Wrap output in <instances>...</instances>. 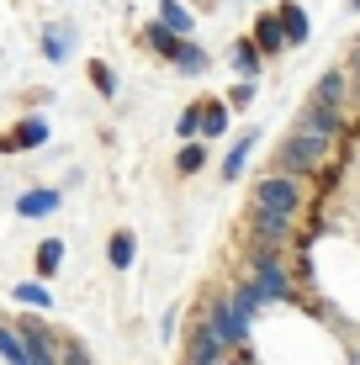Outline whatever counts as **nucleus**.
Here are the masks:
<instances>
[{
    "label": "nucleus",
    "mask_w": 360,
    "mask_h": 365,
    "mask_svg": "<svg viewBox=\"0 0 360 365\" xmlns=\"http://www.w3.org/2000/svg\"><path fill=\"white\" fill-rule=\"evenodd\" d=\"M329 154H334V138L297 122V133L287 138V148H281V175H307V170L324 165Z\"/></svg>",
    "instance_id": "1"
},
{
    "label": "nucleus",
    "mask_w": 360,
    "mask_h": 365,
    "mask_svg": "<svg viewBox=\"0 0 360 365\" xmlns=\"http://www.w3.org/2000/svg\"><path fill=\"white\" fill-rule=\"evenodd\" d=\"M302 207V185H297V175H270V180L254 185V212H292Z\"/></svg>",
    "instance_id": "2"
},
{
    "label": "nucleus",
    "mask_w": 360,
    "mask_h": 365,
    "mask_svg": "<svg viewBox=\"0 0 360 365\" xmlns=\"http://www.w3.org/2000/svg\"><path fill=\"white\" fill-rule=\"evenodd\" d=\"M254 286H259V297H292L287 265H281V259H270L265 249H254Z\"/></svg>",
    "instance_id": "3"
},
{
    "label": "nucleus",
    "mask_w": 360,
    "mask_h": 365,
    "mask_svg": "<svg viewBox=\"0 0 360 365\" xmlns=\"http://www.w3.org/2000/svg\"><path fill=\"white\" fill-rule=\"evenodd\" d=\"M344 96H350V69H329V74H318V85H313V106L339 111V106H344Z\"/></svg>",
    "instance_id": "4"
},
{
    "label": "nucleus",
    "mask_w": 360,
    "mask_h": 365,
    "mask_svg": "<svg viewBox=\"0 0 360 365\" xmlns=\"http://www.w3.org/2000/svg\"><path fill=\"white\" fill-rule=\"evenodd\" d=\"M222 349H228V339H222L212 323H196L191 329V365H217Z\"/></svg>",
    "instance_id": "5"
},
{
    "label": "nucleus",
    "mask_w": 360,
    "mask_h": 365,
    "mask_svg": "<svg viewBox=\"0 0 360 365\" xmlns=\"http://www.w3.org/2000/svg\"><path fill=\"white\" fill-rule=\"evenodd\" d=\"M207 323H212V329L228 339V344H244V339H250V323L233 312V302H217V307H207Z\"/></svg>",
    "instance_id": "6"
},
{
    "label": "nucleus",
    "mask_w": 360,
    "mask_h": 365,
    "mask_svg": "<svg viewBox=\"0 0 360 365\" xmlns=\"http://www.w3.org/2000/svg\"><path fill=\"white\" fill-rule=\"evenodd\" d=\"M43 138H48V122H43V117H27L16 133L0 138V154H21V148H37Z\"/></svg>",
    "instance_id": "7"
},
{
    "label": "nucleus",
    "mask_w": 360,
    "mask_h": 365,
    "mask_svg": "<svg viewBox=\"0 0 360 365\" xmlns=\"http://www.w3.org/2000/svg\"><path fill=\"white\" fill-rule=\"evenodd\" d=\"M281 238H292V217L287 212H254V244H281Z\"/></svg>",
    "instance_id": "8"
},
{
    "label": "nucleus",
    "mask_w": 360,
    "mask_h": 365,
    "mask_svg": "<svg viewBox=\"0 0 360 365\" xmlns=\"http://www.w3.org/2000/svg\"><path fill=\"white\" fill-rule=\"evenodd\" d=\"M21 339H27V355H32V365H58V355H53V339L43 334V323H21Z\"/></svg>",
    "instance_id": "9"
},
{
    "label": "nucleus",
    "mask_w": 360,
    "mask_h": 365,
    "mask_svg": "<svg viewBox=\"0 0 360 365\" xmlns=\"http://www.w3.org/2000/svg\"><path fill=\"white\" fill-rule=\"evenodd\" d=\"M159 27H170L175 37H185V43H191V27H196V16L180 6V0H159Z\"/></svg>",
    "instance_id": "10"
},
{
    "label": "nucleus",
    "mask_w": 360,
    "mask_h": 365,
    "mask_svg": "<svg viewBox=\"0 0 360 365\" xmlns=\"http://www.w3.org/2000/svg\"><path fill=\"white\" fill-rule=\"evenodd\" d=\"M281 37H287V48H302L307 43V11L302 6H281Z\"/></svg>",
    "instance_id": "11"
},
{
    "label": "nucleus",
    "mask_w": 360,
    "mask_h": 365,
    "mask_svg": "<svg viewBox=\"0 0 360 365\" xmlns=\"http://www.w3.org/2000/svg\"><path fill=\"white\" fill-rule=\"evenodd\" d=\"M254 37H259V48H265V53H281V48H287V37H281V16H276V11L254 21Z\"/></svg>",
    "instance_id": "12"
},
{
    "label": "nucleus",
    "mask_w": 360,
    "mask_h": 365,
    "mask_svg": "<svg viewBox=\"0 0 360 365\" xmlns=\"http://www.w3.org/2000/svg\"><path fill=\"white\" fill-rule=\"evenodd\" d=\"M53 207H58V191H27V196L16 201V212H21V217H48Z\"/></svg>",
    "instance_id": "13"
},
{
    "label": "nucleus",
    "mask_w": 360,
    "mask_h": 365,
    "mask_svg": "<svg viewBox=\"0 0 360 365\" xmlns=\"http://www.w3.org/2000/svg\"><path fill=\"white\" fill-rule=\"evenodd\" d=\"M233 74H239L244 85L259 74V48H254V43H239V48H233Z\"/></svg>",
    "instance_id": "14"
},
{
    "label": "nucleus",
    "mask_w": 360,
    "mask_h": 365,
    "mask_svg": "<svg viewBox=\"0 0 360 365\" xmlns=\"http://www.w3.org/2000/svg\"><path fill=\"white\" fill-rule=\"evenodd\" d=\"M69 43H74L69 27H48V32H43V48H48V58H53V64H64V58H69Z\"/></svg>",
    "instance_id": "15"
},
{
    "label": "nucleus",
    "mask_w": 360,
    "mask_h": 365,
    "mask_svg": "<svg viewBox=\"0 0 360 365\" xmlns=\"http://www.w3.org/2000/svg\"><path fill=\"white\" fill-rule=\"evenodd\" d=\"M254 143H259V133H250V138H239V143H233V154L222 159V175H228V180H239V170H244V159H250Z\"/></svg>",
    "instance_id": "16"
},
{
    "label": "nucleus",
    "mask_w": 360,
    "mask_h": 365,
    "mask_svg": "<svg viewBox=\"0 0 360 365\" xmlns=\"http://www.w3.org/2000/svg\"><path fill=\"white\" fill-rule=\"evenodd\" d=\"M0 355H6L11 365H32V355H27V339H21V334H11V329H0Z\"/></svg>",
    "instance_id": "17"
},
{
    "label": "nucleus",
    "mask_w": 360,
    "mask_h": 365,
    "mask_svg": "<svg viewBox=\"0 0 360 365\" xmlns=\"http://www.w3.org/2000/svg\"><path fill=\"white\" fill-rule=\"evenodd\" d=\"M228 128V101H212V106H202V138H217Z\"/></svg>",
    "instance_id": "18"
},
{
    "label": "nucleus",
    "mask_w": 360,
    "mask_h": 365,
    "mask_svg": "<svg viewBox=\"0 0 360 365\" xmlns=\"http://www.w3.org/2000/svg\"><path fill=\"white\" fill-rule=\"evenodd\" d=\"M228 302H233V312H239V318L250 323L254 312H259V302H265V297H259V286H239V292H233Z\"/></svg>",
    "instance_id": "19"
},
{
    "label": "nucleus",
    "mask_w": 360,
    "mask_h": 365,
    "mask_svg": "<svg viewBox=\"0 0 360 365\" xmlns=\"http://www.w3.org/2000/svg\"><path fill=\"white\" fill-rule=\"evenodd\" d=\"M148 43H154V53H165V58H180L185 37H175L170 27H154V32H148Z\"/></svg>",
    "instance_id": "20"
},
{
    "label": "nucleus",
    "mask_w": 360,
    "mask_h": 365,
    "mask_svg": "<svg viewBox=\"0 0 360 365\" xmlns=\"http://www.w3.org/2000/svg\"><path fill=\"white\" fill-rule=\"evenodd\" d=\"M133 249H138V244H133V233H117L106 244V255H111V265H117V270H128L133 265Z\"/></svg>",
    "instance_id": "21"
},
{
    "label": "nucleus",
    "mask_w": 360,
    "mask_h": 365,
    "mask_svg": "<svg viewBox=\"0 0 360 365\" xmlns=\"http://www.w3.org/2000/svg\"><path fill=\"white\" fill-rule=\"evenodd\" d=\"M202 165H207V148H202V143H185V148H180V159H175V170H180V175H196Z\"/></svg>",
    "instance_id": "22"
},
{
    "label": "nucleus",
    "mask_w": 360,
    "mask_h": 365,
    "mask_svg": "<svg viewBox=\"0 0 360 365\" xmlns=\"http://www.w3.org/2000/svg\"><path fill=\"white\" fill-rule=\"evenodd\" d=\"M175 69H180V74H202V69H207V53H202L196 43H185L180 58H175Z\"/></svg>",
    "instance_id": "23"
},
{
    "label": "nucleus",
    "mask_w": 360,
    "mask_h": 365,
    "mask_svg": "<svg viewBox=\"0 0 360 365\" xmlns=\"http://www.w3.org/2000/svg\"><path fill=\"white\" fill-rule=\"evenodd\" d=\"M58 259H64V244H58V238H48V244L37 249V275H48V270L58 265Z\"/></svg>",
    "instance_id": "24"
},
{
    "label": "nucleus",
    "mask_w": 360,
    "mask_h": 365,
    "mask_svg": "<svg viewBox=\"0 0 360 365\" xmlns=\"http://www.w3.org/2000/svg\"><path fill=\"white\" fill-rule=\"evenodd\" d=\"M16 302H27V307H48V292H43L37 281H21V286H16Z\"/></svg>",
    "instance_id": "25"
},
{
    "label": "nucleus",
    "mask_w": 360,
    "mask_h": 365,
    "mask_svg": "<svg viewBox=\"0 0 360 365\" xmlns=\"http://www.w3.org/2000/svg\"><path fill=\"white\" fill-rule=\"evenodd\" d=\"M91 80H96V91H101V96H117V80H111L106 64H91Z\"/></svg>",
    "instance_id": "26"
},
{
    "label": "nucleus",
    "mask_w": 360,
    "mask_h": 365,
    "mask_svg": "<svg viewBox=\"0 0 360 365\" xmlns=\"http://www.w3.org/2000/svg\"><path fill=\"white\" fill-rule=\"evenodd\" d=\"M58 355H64V365H91V355H85L80 344H64V349H58Z\"/></svg>",
    "instance_id": "27"
},
{
    "label": "nucleus",
    "mask_w": 360,
    "mask_h": 365,
    "mask_svg": "<svg viewBox=\"0 0 360 365\" xmlns=\"http://www.w3.org/2000/svg\"><path fill=\"white\" fill-rule=\"evenodd\" d=\"M250 101H254V80H250V85H239V91L228 96V106H250Z\"/></svg>",
    "instance_id": "28"
},
{
    "label": "nucleus",
    "mask_w": 360,
    "mask_h": 365,
    "mask_svg": "<svg viewBox=\"0 0 360 365\" xmlns=\"http://www.w3.org/2000/svg\"><path fill=\"white\" fill-rule=\"evenodd\" d=\"M350 85H355V96H360V43H355V53H350Z\"/></svg>",
    "instance_id": "29"
},
{
    "label": "nucleus",
    "mask_w": 360,
    "mask_h": 365,
    "mask_svg": "<svg viewBox=\"0 0 360 365\" xmlns=\"http://www.w3.org/2000/svg\"><path fill=\"white\" fill-rule=\"evenodd\" d=\"M350 6H355V11H360V0H350Z\"/></svg>",
    "instance_id": "30"
}]
</instances>
